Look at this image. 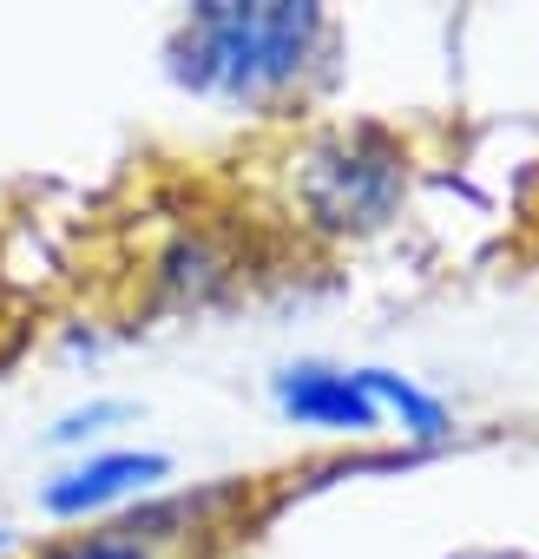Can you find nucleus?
Here are the masks:
<instances>
[{
    "label": "nucleus",
    "instance_id": "1",
    "mask_svg": "<svg viewBox=\"0 0 539 559\" xmlns=\"http://www.w3.org/2000/svg\"><path fill=\"white\" fill-rule=\"evenodd\" d=\"M336 21L316 8H204L178 27L171 67L191 93L290 112L336 80Z\"/></svg>",
    "mask_w": 539,
    "mask_h": 559
},
{
    "label": "nucleus",
    "instance_id": "2",
    "mask_svg": "<svg viewBox=\"0 0 539 559\" xmlns=\"http://www.w3.org/2000/svg\"><path fill=\"white\" fill-rule=\"evenodd\" d=\"M250 487H211L197 500H171V507H145V513H119L99 526H73L40 539L27 559H217V546L230 533H243V520H224L230 507H243Z\"/></svg>",
    "mask_w": 539,
    "mask_h": 559
},
{
    "label": "nucleus",
    "instance_id": "3",
    "mask_svg": "<svg viewBox=\"0 0 539 559\" xmlns=\"http://www.w3.org/2000/svg\"><path fill=\"white\" fill-rule=\"evenodd\" d=\"M454 559H539V552H506V546H460Z\"/></svg>",
    "mask_w": 539,
    "mask_h": 559
}]
</instances>
